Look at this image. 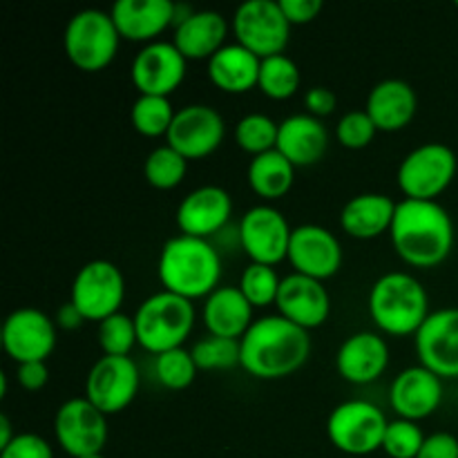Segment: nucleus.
I'll list each match as a JSON object with an SVG mask.
<instances>
[{
	"label": "nucleus",
	"mask_w": 458,
	"mask_h": 458,
	"mask_svg": "<svg viewBox=\"0 0 458 458\" xmlns=\"http://www.w3.org/2000/svg\"><path fill=\"white\" fill-rule=\"evenodd\" d=\"M240 367L258 380H280L304 367L311 335L282 316H264L240 340Z\"/></svg>",
	"instance_id": "nucleus-1"
},
{
	"label": "nucleus",
	"mask_w": 458,
	"mask_h": 458,
	"mask_svg": "<svg viewBox=\"0 0 458 458\" xmlns=\"http://www.w3.org/2000/svg\"><path fill=\"white\" fill-rule=\"evenodd\" d=\"M394 250L414 268H434L454 249V224L438 201H398L392 231Z\"/></svg>",
	"instance_id": "nucleus-2"
},
{
	"label": "nucleus",
	"mask_w": 458,
	"mask_h": 458,
	"mask_svg": "<svg viewBox=\"0 0 458 458\" xmlns=\"http://www.w3.org/2000/svg\"><path fill=\"white\" fill-rule=\"evenodd\" d=\"M157 271L164 291L195 302L219 289L222 258L208 240L177 235L170 237L161 249Z\"/></svg>",
	"instance_id": "nucleus-3"
},
{
	"label": "nucleus",
	"mask_w": 458,
	"mask_h": 458,
	"mask_svg": "<svg viewBox=\"0 0 458 458\" xmlns=\"http://www.w3.org/2000/svg\"><path fill=\"white\" fill-rule=\"evenodd\" d=\"M369 316L383 334L416 335L429 318V295L414 276L392 271L380 276L369 291Z\"/></svg>",
	"instance_id": "nucleus-4"
},
{
	"label": "nucleus",
	"mask_w": 458,
	"mask_h": 458,
	"mask_svg": "<svg viewBox=\"0 0 458 458\" xmlns=\"http://www.w3.org/2000/svg\"><path fill=\"white\" fill-rule=\"evenodd\" d=\"M132 318L139 344L152 356H159L183 347L195 327V304L170 291H159L143 300Z\"/></svg>",
	"instance_id": "nucleus-5"
},
{
	"label": "nucleus",
	"mask_w": 458,
	"mask_h": 458,
	"mask_svg": "<svg viewBox=\"0 0 458 458\" xmlns=\"http://www.w3.org/2000/svg\"><path fill=\"white\" fill-rule=\"evenodd\" d=\"M121 34L114 21L101 9H83L67 21L63 34L65 56L81 72H101L119 54Z\"/></svg>",
	"instance_id": "nucleus-6"
},
{
	"label": "nucleus",
	"mask_w": 458,
	"mask_h": 458,
	"mask_svg": "<svg viewBox=\"0 0 458 458\" xmlns=\"http://www.w3.org/2000/svg\"><path fill=\"white\" fill-rule=\"evenodd\" d=\"M387 416L369 401H344L327 419L331 445L349 456H367L383 450Z\"/></svg>",
	"instance_id": "nucleus-7"
},
{
	"label": "nucleus",
	"mask_w": 458,
	"mask_h": 458,
	"mask_svg": "<svg viewBox=\"0 0 458 458\" xmlns=\"http://www.w3.org/2000/svg\"><path fill=\"white\" fill-rule=\"evenodd\" d=\"M456 168L458 161L452 148L438 141L423 143L407 152L398 165V188L405 199L437 201L454 182Z\"/></svg>",
	"instance_id": "nucleus-8"
},
{
	"label": "nucleus",
	"mask_w": 458,
	"mask_h": 458,
	"mask_svg": "<svg viewBox=\"0 0 458 458\" xmlns=\"http://www.w3.org/2000/svg\"><path fill=\"white\" fill-rule=\"evenodd\" d=\"M123 300V273L107 259H92V262L83 264L72 280L70 302L89 322H103L119 313Z\"/></svg>",
	"instance_id": "nucleus-9"
},
{
	"label": "nucleus",
	"mask_w": 458,
	"mask_h": 458,
	"mask_svg": "<svg viewBox=\"0 0 458 458\" xmlns=\"http://www.w3.org/2000/svg\"><path fill=\"white\" fill-rule=\"evenodd\" d=\"M233 34L237 43L255 56L271 58L284 54L291 38V22L282 12L280 0H249L235 9Z\"/></svg>",
	"instance_id": "nucleus-10"
},
{
	"label": "nucleus",
	"mask_w": 458,
	"mask_h": 458,
	"mask_svg": "<svg viewBox=\"0 0 458 458\" xmlns=\"http://www.w3.org/2000/svg\"><path fill=\"white\" fill-rule=\"evenodd\" d=\"M141 387V374L130 356H103L88 371L85 398L106 416L132 405Z\"/></svg>",
	"instance_id": "nucleus-11"
},
{
	"label": "nucleus",
	"mask_w": 458,
	"mask_h": 458,
	"mask_svg": "<svg viewBox=\"0 0 458 458\" xmlns=\"http://www.w3.org/2000/svg\"><path fill=\"white\" fill-rule=\"evenodd\" d=\"M58 445L72 458L103 454L107 443V416L85 396L70 398L54 416Z\"/></svg>",
	"instance_id": "nucleus-12"
},
{
	"label": "nucleus",
	"mask_w": 458,
	"mask_h": 458,
	"mask_svg": "<svg viewBox=\"0 0 458 458\" xmlns=\"http://www.w3.org/2000/svg\"><path fill=\"white\" fill-rule=\"evenodd\" d=\"M293 228L284 215L273 206L262 204L246 210L240 219V244L253 264L277 267L289 258Z\"/></svg>",
	"instance_id": "nucleus-13"
},
{
	"label": "nucleus",
	"mask_w": 458,
	"mask_h": 458,
	"mask_svg": "<svg viewBox=\"0 0 458 458\" xmlns=\"http://www.w3.org/2000/svg\"><path fill=\"white\" fill-rule=\"evenodd\" d=\"M226 137V123L215 107L192 103L174 114L165 141L188 161L210 157Z\"/></svg>",
	"instance_id": "nucleus-14"
},
{
	"label": "nucleus",
	"mask_w": 458,
	"mask_h": 458,
	"mask_svg": "<svg viewBox=\"0 0 458 458\" xmlns=\"http://www.w3.org/2000/svg\"><path fill=\"white\" fill-rule=\"evenodd\" d=\"M3 347L16 365L45 362L56 349V322L34 307L16 309L3 325Z\"/></svg>",
	"instance_id": "nucleus-15"
},
{
	"label": "nucleus",
	"mask_w": 458,
	"mask_h": 458,
	"mask_svg": "<svg viewBox=\"0 0 458 458\" xmlns=\"http://www.w3.org/2000/svg\"><path fill=\"white\" fill-rule=\"evenodd\" d=\"M419 365L443 380L458 378V307L429 313L425 325L414 335Z\"/></svg>",
	"instance_id": "nucleus-16"
},
{
	"label": "nucleus",
	"mask_w": 458,
	"mask_h": 458,
	"mask_svg": "<svg viewBox=\"0 0 458 458\" xmlns=\"http://www.w3.org/2000/svg\"><path fill=\"white\" fill-rule=\"evenodd\" d=\"M188 61L173 40H155L143 45L130 67V79L139 94L170 97L186 79Z\"/></svg>",
	"instance_id": "nucleus-17"
},
{
	"label": "nucleus",
	"mask_w": 458,
	"mask_h": 458,
	"mask_svg": "<svg viewBox=\"0 0 458 458\" xmlns=\"http://www.w3.org/2000/svg\"><path fill=\"white\" fill-rule=\"evenodd\" d=\"M286 259L293 267V273L325 282L343 267V246L329 228L302 224L293 228Z\"/></svg>",
	"instance_id": "nucleus-18"
},
{
	"label": "nucleus",
	"mask_w": 458,
	"mask_h": 458,
	"mask_svg": "<svg viewBox=\"0 0 458 458\" xmlns=\"http://www.w3.org/2000/svg\"><path fill=\"white\" fill-rule=\"evenodd\" d=\"M276 307L277 316L286 318L300 329L311 331L329 320L331 298L329 291L325 289V282L291 273V276L282 277Z\"/></svg>",
	"instance_id": "nucleus-19"
},
{
	"label": "nucleus",
	"mask_w": 458,
	"mask_h": 458,
	"mask_svg": "<svg viewBox=\"0 0 458 458\" xmlns=\"http://www.w3.org/2000/svg\"><path fill=\"white\" fill-rule=\"evenodd\" d=\"M443 403V378L428 367L414 365L396 374L389 387V405L398 419L419 420L429 419Z\"/></svg>",
	"instance_id": "nucleus-20"
},
{
	"label": "nucleus",
	"mask_w": 458,
	"mask_h": 458,
	"mask_svg": "<svg viewBox=\"0 0 458 458\" xmlns=\"http://www.w3.org/2000/svg\"><path fill=\"white\" fill-rule=\"evenodd\" d=\"M110 16L121 38L150 45L168 27H174L177 4L170 0H116Z\"/></svg>",
	"instance_id": "nucleus-21"
},
{
	"label": "nucleus",
	"mask_w": 458,
	"mask_h": 458,
	"mask_svg": "<svg viewBox=\"0 0 458 458\" xmlns=\"http://www.w3.org/2000/svg\"><path fill=\"white\" fill-rule=\"evenodd\" d=\"M233 215V199L222 186H199L188 192L177 208L182 235L208 240L222 231Z\"/></svg>",
	"instance_id": "nucleus-22"
},
{
	"label": "nucleus",
	"mask_w": 458,
	"mask_h": 458,
	"mask_svg": "<svg viewBox=\"0 0 458 458\" xmlns=\"http://www.w3.org/2000/svg\"><path fill=\"white\" fill-rule=\"evenodd\" d=\"M389 367V347L383 335L374 331H358L340 344L335 353V369L347 383L369 385L378 380Z\"/></svg>",
	"instance_id": "nucleus-23"
},
{
	"label": "nucleus",
	"mask_w": 458,
	"mask_h": 458,
	"mask_svg": "<svg viewBox=\"0 0 458 458\" xmlns=\"http://www.w3.org/2000/svg\"><path fill=\"white\" fill-rule=\"evenodd\" d=\"M419 98L414 88L403 79L380 81L367 97L365 112L371 116L378 132H398L414 121Z\"/></svg>",
	"instance_id": "nucleus-24"
},
{
	"label": "nucleus",
	"mask_w": 458,
	"mask_h": 458,
	"mask_svg": "<svg viewBox=\"0 0 458 458\" xmlns=\"http://www.w3.org/2000/svg\"><path fill=\"white\" fill-rule=\"evenodd\" d=\"M329 148V132L320 119L307 114L286 116L277 130V152L286 157L295 168L313 165L325 157Z\"/></svg>",
	"instance_id": "nucleus-25"
},
{
	"label": "nucleus",
	"mask_w": 458,
	"mask_h": 458,
	"mask_svg": "<svg viewBox=\"0 0 458 458\" xmlns=\"http://www.w3.org/2000/svg\"><path fill=\"white\" fill-rule=\"evenodd\" d=\"M201 320L208 335L228 340H242L253 325V307L240 286H219L204 300Z\"/></svg>",
	"instance_id": "nucleus-26"
},
{
	"label": "nucleus",
	"mask_w": 458,
	"mask_h": 458,
	"mask_svg": "<svg viewBox=\"0 0 458 458\" xmlns=\"http://www.w3.org/2000/svg\"><path fill=\"white\" fill-rule=\"evenodd\" d=\"M228 21L219 12H192L174 27L173 43L186 61H210L226 45Z\"/></svg>",
	"instance_id": "nucleus-27"
},
{
	"label": "nucleus",
	"mask_w": 458,
	"mask_h": 458,
	"mask_svg": "<svg viewBox=\"0 0 458 458\" xmlns=\"http://www.w3.org/2000/svg\"><path fill=\"white\" fill-rule=\"evenodd\" d=\"M396 206V201L383 192L356 195L344 204L340 226L353 240H376L392 231Z\"/></svg>",
	"instance_id": "nucleus-28"
},
{
	"label": "nucleus",
	"mask_w": 458,
	"mask_h": 458,
	"mask_svg": "<svg viewBox=\"0 0 458 458\" xmlns=\"http://www.w3.org/2000/svg\"><path fill=\"white\" fill-rule=\"evenodd\" d=\"M262 58L255 56L244 45L226 43L208 61V79L226 94H246L258 88Z\"/></svg>",
	"instance_id": "nucleus-29"
},
{
	"label": "nucleus",
	"mask_w": 458,
	"mask_h": 458,
	"mask_svg": "<svg viewBox=\"0 0 458 458\" xmlns=\"http://www.w3.org/2000/svg\"><path fill=\"white\" fill-rule=\"evenodd\" d=\"M246 179L255 195L267 201H276L293 188L295 165L282 152H264V155L250 159Z\"/></svg>",
	"instance_id": "nucleus-30"
},
{
	"label": "nucleus",
	"mask_w": 458,
	"mask_h": 458,
	"mask_svg": "<svg viewBox=\"0 0 458 458\" xmlns=\"http://www.w3.org/2000/svg\"><path fill=\"white\" fill-rule=\"evenodd\" d=\"M300 83H302V74L293 58H289L286 54L262 58L258 88L262 89L264 97L273 98V101H286V98L295 97Z\"/></svg>",
	"instance_id": "nucleus-31"
},
{
	"label": "nucleus",
	"mask_w": 458,
	"mask_h": 458,
	"mask_svg": "<svg viewBox=\"0 0 458 458\" xmlns=\"http://www.w3.org/2000/svg\"><path fill=\"white\" fill-rule=\"evenodd\" d=\"M174 107L168 97H150V94H139L137 101L132 103L130 110V121L132 128L141 137L157 139L165 137L174 121Z\"/></svg>",
	"instance_id": "nucleus-32"
},
{
	"label": "nucleus",
	"mask_w": 458,
	"mask_h": 458,
	"mask_svg": "<svg viewBox=\"0 0 458 458\" xmlns=\"http://www.w3.org/2000/svg\"><path fill=\"white\" fill-rule=\"evenodd\" d=\"M188 159L179 155L174 148L165 146L155 148L143 161V177L157 191H173L186 179Z\"/></svg>",
	"instance_id": "nucleus-33"
},
{
	"label": "nucleus",
	"mask_w": 458,
	"mask_h": 458,
	"mask_svg": "<svg viewBox=\"0 0 458 458\" xmlns=\"http://www.w3.org/2000/svg\"><path fill=\"white\" fill-rule=\"evenodd\" d=\"M277 130L280 123L262 112H250L242 116L235 125V143L250 157H259L277 148Z\"/></svg>",
	"instance_id": "nucleus-34"
},
{
	"label": "nucleus",
	"mask_w": 458,
	"mask_h": 458,
	"mask_svg": "<svg viewBox=\"0 0 458 458\" xmlns=\"http://www.w3.org/2000/svg\"><path fill=\"white\" fill-rule=\"evenodd\" d=\"M282 277L277 276L276 267H267V264H253L242 271L240 277V291L244 298L249 300L253 309H264L268 304L277 302V293H280Z\"/></svg>",
	"instance_id": "nucleus-35"
},
{
	"label": "nucleus",
	"mask_w": 458,
	"mask_h": 458,
	"mask_svg": "<svg viewBox=\"0 0 458 458\" xmlns=\"http://www.w3.org/2000/svg\"><path fill=\"white\" fill-rule=\"evenodd\" d=\"M197 365L195 358H192L191 349H173V352H165L155 356V376L165 389H173V392H182L188 389L197 378Z\"/></svg>",
	"instance_id": "nucleus-36"
},
{
	"label": "nucleus",
	"mask_w": 458,
	"mask_h": 458,
	"mask_svg": "<svg viewBox=\"0 0 458 458\" xmlns=\"http://www.w3.org/2000/svg\"><path fill=\"white\" fill-rule=\"evenodd\" d=\"M195 365L199 371H224L240 367L242 352L240 340L217 338V335H206L195 347L191 349Z\"/></svg>",
	"instance_id": "nucleus-37"
},
{
	"label": "nucleus",
	"mask_w": 458,
	"mask_h": 458,
	"mask_svg": "<svg viewBox=\"0 0 458 458\" xmlns=\"http://www.w3.org/2000/svg\"><path fill=\"white\" fill-rule=\"evenodd\" d=\"M98 347L103 356H130L134 344H139L134 318L125 313H114L107 320L98 322Z\"/></svg>",
	"instance_id": "nucleus-38"
},
{
	"label": "nucleus",
	"mask_w": 458,
	"mask_h": 458,
	"mask_svg": "<svg viewBox=\"0 0 458 458\" xmlns=\"http://www.w3.org/2000/svg\"><path fill=\"white\" fill-rule=\"evenodd\" d=\"M425 438L428 437L419 428V423H411L405 419L389 420L383 438V452L389 458H416Z\"/></svg>",
	"instance_id": "nucleus-39"
},
{
	"label": "nucleus",
	"mask_w": 458,
	"mask_h": 458,
	"mask_svg": "<svg viewBox=\"0 0 458 458\" xmlns=\"http://www.w3.org/2000/svg\"><path fill=\"white\" fill-rule=\"evenodd\" d=\"M378 128L374 125L371 116L365 110L347 112L343 119L335 125V137H338L340 146L347 150H362L374 141Z\"/></svg>",
	"instance_id": "nucleus-40"
},
{
	"label": "nucleus",
	"mask_w": 458,
	"mask_h": 458,
	"mask_svg": "<svg viewBox=\"0 0 458 458\" xmlns=\"http://www.w3.org/2000/svg\"><path fill=\"white\" fill-rule=\"evenodd\" d=\"M0 458H54V450L38 434L22 432L4 450H0Z\"/></svg>",
	"instance_id": "nucleus-41"
},
{
	"label": "nucleus",
	"mask_w": 458,
	"mask_h": 458,
	"mask_svg": "<svg viewBox=\"0 0 458 458\" xmlns=\"http://www.w3.org/2000/svg\"><path fill=\"white\" fill-rule=\"evenodd\" d=\"M304 107H307V114L322 121L325 116L334 114L335 107H338V97H335L334 89L318 85V88H311L304 94Z\"/></svg>",
	"instance_id": "nucleus-42"
},
{
	"label": "nucleus",
	"mask_w": 458,
	"mask_h": 458,
	"mask_svg": "<svg viewBox=\"0 0 458 458\" xmlns=\"http://www.w3.org/2000/svg\"><path fill=\"white\" fill-rule=\"evenodd\" d=\"M416 458H458V438L450 432L429 434Z\"/></svg>",
	"instance_id": "nucleus-43"
},
{
	"label": "nucleus",
	"mask_w": 458,
	"mask_h": 458,
	"mask_svg": "<svg viewBox=\"0 0 458 458\" xmlns=\"http://www.w3.org/2000/svg\"><path fill=\"white\" fill-rule=\"evenodd\" d=\"M280 7L291 27L307 25L316 21L318 13L322 12V0H280Z\"/></svg>",
	"instance_id": "nucleus-44"
},
{
	"label": "nucleus",
	"mask_w": 458,
	"mask_h": 458,
	"mask_svg": "<svg viewBox=\"0 0 458 458\" xmlns=\"http://www.w3.org/2000/svg\"><path fill=\"white\" fill-rule=\"evenodd\" d=\"M18 383L27 392H40L49 380L47 362H22L16 367Z\"/></svg>",
	"instance_id": "nucleus-45"
},
{
	"label": "nucleus",
	"mask_w": 458,
	"mask_h": 458,
	"mask_svg": "<svg viewBox=\"0 0 458 458\" xmlns=\"http://www.w3.org/2000/svg\"><path fill=\"white\" fill-rule=\"evenodd\" d=\"M54 322H56V327H61V329L72 331V329H81V327H83V322H88V320H85L83 313H81L74 304L65 302L56 311V320Z\"/></svg>",
	"instance_id": "nucleus-46"
},
{
	"label": "nucleus",
	"mask_w": 458,
	"mask_h": 458,
	"mask_svg": "<svg viewBox=\"0 0 458 458\" xmlns=\"http://www.w3.org/2000/svg\"><path fill=\"white\" fill-rule=\"evenodd\" d=\"M16 437L18 434H13V428L12 423H9L7 414H0V450H4Z\"/></svg>",
	"instance_id": "nucleus-47"
},
{
	"label": "nucleus",
	"mask_w": 458,
	"mask_h": 458,
	"mask_svg": "<svg viewBox=\"0 0 458 458\" xmlns=\"http://www.w3.org/2000/svg\"><path fill=\"white\" fill-rule=\"evenodd\" d=\"M83 458H106L103 454H92V456H83Z\"/></svg>",
	"instance_id": "nucleus-48"
},
{
	"label": "nucleus",
	"mask_w": 458,
	"mask_h": 458,
	"mask_svg": "<svg viewBox=\"0 0 458 458\" xmlns=\"http://www.w3.org/2000/svg\"><path fill=\"white\" fill-rule=\"evenodd\" d=\"M456 7H458V0H456Z\"/></svg>",
	"instance_id": "nucleus-49"
}]
</instances>
